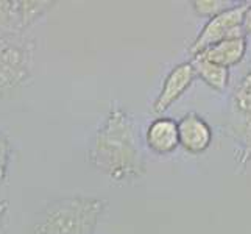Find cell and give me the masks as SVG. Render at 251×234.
<instances>
[{"label": "cell", "instance_id": "2", "mask_svg": "<svg viewBox=\"0 0 251 234\" xmlns=\"http://www.w3.org/2000/svg\"><path fill=\"white\" fill-rule=\"evenodd\" d=\"M106 205L99 197L58 198L39 214L28 234H94Z\"/></svg>", "mask_w": 251, "mask_h": 234}, {"label": "cell", "instance_id": "13", "mask_svg": "<svg viewBox=\"0 0 251 234\" xmlns=\"http://www.w3.org/2000/svg\"><path fill=\"white\" fill-rule=\"evenodd\" d=\"M22 31L17 19L16 0H0V36Z\"/></svg>", "mask_w": 251, "mask_h": 234}, {"label": "cell", "instance_id": "11", "mask_svg": "<svg viewBox=\"0 0 251 234\" xmlns=\"http://www.w3.org/2000/svg\"><path fill=\"white\" fill-rule=\"evenodd\" d=\"M232 133L239 142L236 162L240 170H245V167L251 162V114L239 117L237 127L232 128Z\"/></svg>", "mask_w": 251, "mask_h": 234}, {"label": "cell", "instance_id": "17", "mask_svg": "<svg viewBox=\"0 0 251 234\" xmlns=\"http://www.w3.org/2000/svg\"><path fill=\"white\" fill-rule=\"evenodd\" d=\"M6 202H0V230H2V220L5 217V212H6Z\"/></svg>", "mask_w": 251, "mask_h": 234}, {"label": "cell", "instance_id": "18", "mask_svg": "<svg viewBox=\"0 0 251 234\" xmlns=\"http://www.w3.org/2000/svg\"><path fill=\"white\" fill-rule=\"evenodd\" d=\"M250 72H251V71H250Z\"/></svg>", "mask_w": 251, "mask_h": 234}, {"label": "cell", "instance_id": "14", "mask_svg": "<svg viewBox=\"0 0 251 234\" xmlns=\"http://www.w3.org/2000/svg\"><path fill=\"white\" fill-rule=\"evenodd\" d=\"M232 5L234 3H229L226 0H195V2H192L195 13L204 17H209V19L223 13L225 10H228Z\"/></svg>", "mask_w": 251, "mask_h": 234}, {"label": "cell", "instance_id": "4", "mask_svg": "<svg viewBox=\"0 0 251 234\" xmlns=\"http://www.w3.org/2000/svg\"><path fill=\"white\" fill-rule=\"evenodd\" d=\"M248 6L250 3H234L223 13L211 17L194 41V44L190 46L192 56L225 39L245 36L247 33L244 30V19Z\"/></svg>", "mask_w": 251, "mask_h": 234}, {"label": "cell", "instance_id": "5", "mask_svg": "<svg viewBox=\"0 0 251 234\" xmlns=\"http://www.w3.org/2000/svg\"><path fill=\"white\" fill-rule=\"evenodd\" d=\"M195 77L197 75H195V71H194L192 64H190V61L181 63L173 67L162 83L161 92L158 95V99L154 100L151 111L156 116L164 114V112H166L173 103H175L181 95L189 89V86L192 84Z\"/></svg>", "mask_w": 251, "mask_h": 234}, {"label": "cell", "instance_id": "10", "mask_svg": "<svg viewBox=\"0 0 251 234\" xmlns=\"http://www.w3.org/2000/svg\"><path fill=\"white\" fill-rule=\"evenodd\" d=\"M56 5V2H49V0H16V10L17 19L22 31L30 28L34 22H38L42 16H46L51 8Z\"/></svg>", "mask_w": 251, "mask_h": 234}, {"label": "cell", "instance_id": "16", "mask_svg": "<svg viewBox=\"0 0 251 234\" xmlns=\"http://www.w3.org/2000/svg\"><path fill=\"white\" fill-rule=\"evenodd\" d=\"M244 30L245 33H251V3L248 6V10L245 13V19H244Z\"/></svg>", "mask_w": 251, "mask_h": 234}, {"label": "cell", "instance_id": "1", "mask_svg": "<svg viewBox=\"0 0 251 234\" xmlns=\"http://www.w3.org/2000/svg\"><path fill=\"white\" fill-rule=\"evenodd\" d=\"M95 169L114 181L131 183L145 172V162L129 114L120 106H111L103 125L94 137L88 153Z\"/></svg>", "mask_w": 251, "mask_h": 234}, {"label": "cell", "instance_id": "12", "mask_svg": "<svg viewBox=\"0 0 251 234\" xmlns=\"http://www.w3.org/2000/svg\"><path fill=\"white\" fill-rule=\"evenodd\" d=\"M232 106L239 117L251 114V72H248L237 84L232 94Z\"/></svg>", "mask_w": 251, "mask_h": 234}, {"label": "cell", "instance_id": "8", "mask_svg": "<svg viewBox=\"0 0 251 234\" xmlns=\"http://www.w3.org/2000/svg\"><path fill=\"white\" fill-rule=\"evenodd\" d=\"M245 52H247V34L245 36H236L217 42V44L204 49L197 55H201L207 61H211L214 64L229 69L231 66H236L244 59Z\"/></svg>", "mask_w": 251, "mask_h": 234}, {"label": "cell", "instance_id": "15", "mask_svg": "<svg viewBox=\"0 0 251 234\" xmlns=\"http://www.w3.org/2000/svg\"><path fill=\"white\" fill-rule=\"evenodd\" d=\"M11 158V145L8 142L6 136L0 131V189L5 184L8 177V166Z\"/></svg>", "mask_w": 251, "mask_h": 234}, {"label": "cell", "instance_id": "3", "mask_svg": "<svg viewBox=\"0 0 251 234\" xmlns=\"http://www.w3.org/2000/svg\"><path fill=\"white\" fill-rule=\"evenodd\" d=\"M34 64V41L25 33L0 36V97L10 95L30 80Z\"/></svg>", "mask_w": 251, "mask_h": 234}, {"label": "cell", "instance_id": "9", "mask_svg": "<svg viewBox=\"0 0 251 234\" xmlns=\"http://www.w3.org/2000/svg\"><path fill=\"white\" fill-rule=\"evenodd\" d=\"M190 64L194 67L195 75L200 77L201 80L207 86H211L212 89L219 91V92H223L226 89L228 81H229V69L207 61V59L203 58L201 55H194Z\"/></svg>", "mask_w": 251, "mask_h": 234}, {"label": "cell", "instance_id": "6", "mask_svg": "<svg viewBox=\"0 0 251 234\" xmlns=\"http://www.w3.org/2000/svg\"><path fill=\"white\" fill-rule=\"evenodd\" d=\"M178 139L186 152L203 153L212 142V130L201 116L189 112L178 122Z\"/></svg>", "mask_w": 251, "mask_h": 234}, {"label": "cell", "instance_id": "7", "mask_svg": "<svg viewBox=\"0 0 251 234\" xmlns=\"http://www.w3.org/2000/svg\"><path fill=\"white\" fill-rule=\"evenodd\" d=\"M147 145L158 155H169L179 145L178 122L170 117H158L147 128Z\"/></svg>", "mask_w": 251, "mask_h": 234}]
</instances>
